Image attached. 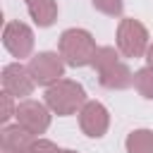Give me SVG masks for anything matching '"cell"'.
<instances>
[{"instance_id":"6da1fadb","label":"cell","mask_w":153,"mask_h":153,"mask_svg":"<svg viewBox=\"0 0 153 153\" xmlns=\"http://www.w3.org/2000/svg\"><path fill=\"white\" fill-rule=\"evenodd\" d=\"M93 67H96V74H98V81H100L103 88L122 91V88L134 84V74L120 60V53L112 45H100L98 48V53L93 57Z\"/></svg>"},{"instance_id":"3957f363","label":"cell","mask_w":153,"mask_h":153,"mask_svg":"<svg viewBox=\"0 0 153 153\" xmlns=\"http://www.w3.org/2000/svg\"><path fill=\"white\" fill-rule=\"evenodd\" d=\"M98 45L86 29H67L60 36V55L69 67H86L93 65Z\"/></svg>"},{"instance_id":"2e32d148","label":"cell","mask_w":153,"mask_h":153,"mask_svg":"<svg viewBox=\"0 0 153 153\" xmlns=\"http://www.w3.org/2000/svg\"><path fill=\"white\" fill-rule=\"evenodd\" d=\"M62 148H57L53 141H48V139H38L36 143H33V148H31V153H60Z\"/></svg>"},{"instance_id":"5b68a950","label":"cell","mask_w":153,"mask_h":153,"mask_svg":"<svg viewBox=\"0 0 153 153\" xmlns=\"http://www.w3.org/2000/svg\"><path fill=\"white\" fill-rule=\"evenodd\" d=\"M29 72H31V76H33L36 84H41V86H53L55 81L62 79L65 60H62V55L45 50V53H38V55H33V57L29 60Z\"/></svg>"},{"instance_id":"7a4b0ae2","label":"cell","mask_w":153,"mask_h":153,"mask_svg":"<svg viewBox=\"0 0 153 153\" xmlns=\"http://www.w3.org/2000/svg\"><path fill=\"white\" fill-rule=\"evenodd\" d=\"M86 103L88 100H86L84 86L72 81V79H60V81H55L53 86L45 88V105L50 108V112H55L60 117L74 115Z\"/></svg>"},{"instance_id":"52a82bcc","label":"cell","mask_w":153,"mask_h":153,"mask_svg":"<svg viewBox=\"0 0 153 153\" xmlns=\"http://www.w3.org/2000/svg\"><path fill=\"white\" fill-rule=\"evenodd\" d=\"M2 45L17 60L29 57L33 50V31L24 22H7L2 29Z\"/></svg>"},{"instance_id":"9a60e30c","label":"cell","mask_w":153,"mask_h":153,"mask_svg":"<svg viewBox=\"0 0 153 153\" xmlns=\"http://www.w3.org/2000/svg\"><path fill=\"white\" fill-rule=\"evenodd\" d=\"M14 112H17V108L12 105V96L2 91V96H0V122H2V127L14 117Z\"/></svg>"},{"instance_id":"ba28073f","label":"cell","mask_w":153,"mask_h":153,"mask_svg":"<svg viewBox=\"0 0 153 153\" xmlns=\"http://www.w3.org/2000/svg\"><path fill=\"white\" fill-rule=\"evenodd\" d=\"M0 79H2V91L10 93L12 98H26V96H31V91H33V86H36L29 67H24L22 62L5 65Z\"/></svg>"},{"instance_id":"9c48e42d","label":"cell","mask_w":153,"mask_h":153,"mask_svg":"<svg viewBox=\"0 0 153 153\" xmlns=\"http://www.w3.org/2000/svg\"><path fill=\"white\" fill-rule=\"evenodd\" d=\"M79 127L91 139L105 136V131L110 127V112H108V108L103 103H98V100H88L79 110Z\"/></svg>"},{"instance_id":"7c38bea8","label":"cell","mask_w":153,"mask_h":153,"mask_svg":"<svg viewBox=\"0 0 153 153\" xmlns=\"http://www.w3.org/2000/svg\"><path fill=\"white\" fill-rule=\"evenodd\" d=\"M127 153H153V131L151 129H134L127 141Z\"/></svg>"},{"instance_id":"30bf717a","label":"cell","mask_w":153,"mask_h":153,"mask_svg":"<svg viewBox=\"0 0 153 153\" xmlns=\"http://www.w3.org/2000/svg\"><path fill=\"white\" fill-rule=\"evenodd\" d=\"M33 134H29L19 124H5L0 131V148L2 153H31L33 148Z\"/></svg>"},{"instance_id":"ac0fdd59","label":"cell","mask_w":153,"mask_h":153,"mask_svg":"<svg viewBox=\"0 0 153 153\" xmlns=\"http://www.w3.org/2000/svg\"><path fill=\"white\" fill-rule=\"evenodd\" d=\"M26 2V7H31V5H36V2H41V0H24Z\"/></svg>"},{"instance_id":"8992f818","label":"cell","mask_w":153,"mask_h":153,"mask_svg":"<svg viewBox=\"0 0 153 153\" xmlns=\"http://www.w3.org/2000/svg\"><path fill=\"white\" fill-rule=\"evenodd\" d=\"M14 117H17V124L24 127L33 136L45 134V129L50 127V108L43 105V103H38V100H31V98L29 100H22L17 105Z\"/></svg>"},{"instance_id":"277c9868","label":"cell","mask_w":153,"mask_h":153,"mask_svg":"<svg viewBox=\"0 0 153 153\" xmlns=\"http://www.w3.org/2000/svg\"><path fill=\"white\" fill-rule=\"evenodd\" d=\"M117 50L124 57H141L148 50V31L139 19H122L117 26Z\"/></svg>"},{"instance_id":"8fae6325","label":"cell","mask_w":153,"mask_h":153,"mask_svg":"<svg viewBox=\"0 0 153 153\" xmlns=\"http://www.w3.org/2000/svg\"><path fill=\"white\" fill-rule=\"evenodd\" d=\"M31 19L38 24V26H50L55 19H57V2L55 0H41L31 7H26Z\"/></svg>"},{"instance_id":"4fadbf2b","label":"cell","mask_w":153,"mask_h":153,"mask_svg":"<svg viewBox=\"0 0 153 153\" xmlns=\"http://www.w3.org/2000/svg\"><path fill=\"white\" fill-rule=\"evenodd\" d=\"M134 86H136V91H139L143 98L153 100V67L139 69V72L134 74Z\"/></svg>"},{"instance_id":"5bb4252c","label":"cell","mask_w":153,"mask_h":153,"mask_svg":"<svg viewBox=\"0 0 153 153\" xmlns=\"http://www.w3.org/2000/svg\"><path fill=\"white\" fill-rule=\"evenodd\" d=\"M91 5L98 12L108 14V17H120L122 14V0H91Z\"/></svg>"},{"instance_id":"d6986e66","label":"cell","mask_w":153,"mask_h":153,"mask_svg":"<svg viewBox=\"0 0 153 153\" xmlns=\"http://www.w3.org/2000/svg\"><path fill=\"white\" fill-rule=\"evenodd\" d=\"M60 153H76V151H67V148H65V151H60Z\"/></svg>"},{"instance_id":"e0dca14e","label":"cell","mask_w":153,"mask_h":153,"mask_svg":"<svg viewBox=\"0 0 153 153\" xmlns=\"http://www.w3.org/2000/svg\"><path fill=\"white\" fill-rule=\"evenodd\" d=\"M146 60H148V67H153V43H151L148 50H146Z\"/></svg>"}]
</instances>
